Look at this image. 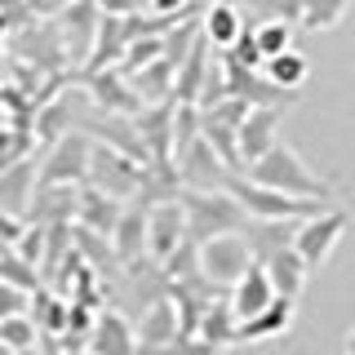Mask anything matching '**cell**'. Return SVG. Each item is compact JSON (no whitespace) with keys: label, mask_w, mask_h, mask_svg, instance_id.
<instances>
[{"label":"cell","mask_w":355,"mask_h":355,"mask_svg":"<svg viewBox=\"0 0 355 355\" xmlns=\"http://www.w3.org/2000/svg\"><path fill=\"white\" fill-rule=\"evenodd\" d=\"M31 5V14H44V18H58L67 5H71V0H27Z\"/></svg>","instance_id":"34"},{"label":"cell","mask_w":355,"mask_h":355,"mask_svg":"<svg viewBox=\"0 0 355 355\" xmlns=\"http://www.w3.org/2000/svg\"><path fill=\"white\" fill-rule=\"evenodd\" d=\"M142 169H147V164L125 155V151H116L111 142H94V155H89V187L111 191L116 200H133L138 187H142Z\"/></svg>","instance_id":"6"},{"label":"cell","mask_w":355,"mask_h":355,"mask_svg":"<svg viewBox=\"0 0 355 355\" xmlns=\"http://www.w3.org/2000/svg\"><path fill=\"white\" fill-rule=\"evenodd\" d=\"M14 253H22V258H27L31 266H40V262H44V227H36V222H27V231L18 236Z\"/></svg>","instance_id":"30"},{"label":"cell","mask_w":355,"mask_h":355,"mask_svg":"<svg viewBox=\"0 0 355 355\" xmlns=\"http://www.w3.org/2000/svg\"><path fill=\"white\" fill-rule=\"evenodd\" d=\"M89 155H94V138H89L85 129H67L40 164V187H58V182L80 187V182H89Z\"/></svg>","instance_id":"7"},{"label":"cell","mask_w":355,"mask_h":355,"mask_svg":"<svg viewBox=\"0 0 355 355\" xmlns=\"http://www.w3.org/2000/svg\"><path fill=\"white\" fill-rule=\"evenodd\" d=\"M266 266V275H271V284H275V293L280 297H302V288H306V280H311V266L297 258V249L288 244V249H280V253H271V258L262 262Z\"/></svg>","instance_id":"22"},{"label":"cell","mask_w":355,"mask_h":355,"mask_svg":"<svg viewBox=\"0 0 355 355\" xmlns=\"http://www.w3.org/2000/svg\"><path fill=\"white\" fill-rule=\"evenodd\" d=\"M76 200H80V187L58 182V187H36L27 209V222L36 227H53V222H76Z\"/></svg>","instance_id":"19"},{"label":"cell","mask_w":355,"mask_h":355,"mask_svg":"<svg viewBox=\"0 0 355 355\" xmlns=\"http://www.w3.org/2000/svg\"><path fill=\"white\" fill-rule=\"evenodd\" d=\"M0 342H5V351H27V347H36V342H40L36 320H31L27 311H22V315L0 320Z\"/></svg>","instance_id":"29"},{"label":"cell","mask_w":355,"mask_h":355,"mask_svg":"<svg viewBox=\"0 0 355 355\" xmlns=\"http://www.w3.org/2000/svg\"><path fill=\"white\" fill-rule=\"evenodd\" d=\"M9 355H40V351H36V347H27V351H9Z\"/></svg>","instance_id":"38"},{"label":"cell","mask_w":355,"mask_h":355,"mask_svg":"<svg viewBox=\"0 0 355 355\" xmlns=\"http://www.w3.org/2000/svg\"><path fill=\"white\" fill-rule=\"evenodd\" d=\"M253 262H258V253H253L244 231H222V236H209L205 244H196V271L205 275V284L214 293L231 288Z\"/></svg>","instance_id":"3"},{"label":"cell","mask_w":355,"mask_h":355,"mask_svg":"<svg viewBox=\"0 0 355 355\" xmlns=\"http://www.w3.org/2000/svg\"><path fill=\"white\" fill-rule=\"evenodd\" d=\"M182 244H187V209H182V196L147 205V258L155 266H164L178 249H182Z\"/></svg>","instance_id":"8"},{"label":"cell","mask_w":355,"mask_h":355,"mask_svg":"<svg viewBox=\"0 0 355 355\" xmlns=\"http://www.w3.org/2000/svg\"><path fill=\"white\" fill-rule=\"evenodd\" d=\"M147 5H151V14H155V18H178L187 5H191V0H147Z\"/></svg>","instance_id":"33"},{"label":"cell","mask_w":355,"mask_h":355,"mask_svg":"<svg viewBox=\"0 0 355 355\" xmlns=\"http://www.w3.org/2000/svg\"><path fill=\"white\" fill-rule=\"evenodd\" d=\"M138 329L125 311H98L89 329V355H138Z\"/></svg>","instance_id":"12"},{"label":"cell","mask_w":355,"mask_h":355,"mask_svg":"<svg viewBox=\"0 0 355 355\" xmlns=\"http://www.w3.org/2000/svg\"><path fill=\"white\" fill-rule=\"evenodd\" d=\"M111 249H116L120 266H138L147 258V205H142V200H129L125 205L116 231H111Z\"/></svg>","instance_id":"15"},{"label":"cell","mask_w":355,"mask_h":355,"mask_svg":"<svg viewBox=\"0 0 355 355\" xmlns=\"http://www.w3.org/2000/svg\"><path fill=\"white\" fill-rule=\"evenodd\" d=\"M138 355H173V347H138Z\"/></svg>","instance_id":"36"},{"label":"cell","mask_w":355,"mask_h":355,"mask_svg":"<svg viewBox=\"0 0 355 355\" xmlns=\"http://www.w3.org/2000/svg\"><path fill=\"white\" fill-rule=\"evenodd\" d=\"M275 129H280V107H249V116H244L240 129H236L244 169H249L253 160H262V155L280 142V138H275Z\"/></svg>","instance_id":"14"},{"label":"cell","mask_w":355,"mask_h":355,"mask_svg":"<svg viewBox=\"0 0 355 355\" xmlns=\"http://www.w3.org/2000/svg\"><path fill=\"white\" fill-rule=\"evenodd\" d=\"M125 205L129 200H116L111 191H98V187H80V200H76V222L89 231H98V236H111L116 231V222L120 214H125Z\"/></svg>","instance_id":"18"},{"label":"cell","mask_w":355,"mask_h":355,"mask_svg":"<svg viewBox=\"0 0 355 355\" xmlns=\"http://www.w3.org/2000/svg\"><path fill=\"white\" fill-rule=\"evenodd\" d=\"M275 297H280V293H275V284H271V275H266L262 262H253L249 271H244L240 280L227 288V302H231V311L240 315V324H244V320H253V315H262V311L271 306Z\"/></svg>","instance_id":"13"},{"label":"cell","mask_w":355,"mask_h":355,"mask_svg":"<svg viewBox=\"0 0 355 355\" xmlns=\"http://www.w3.org/2000/svg\"><path fill=\"white\" fill-rule=\"evenodd\" d=\"M173 164H178L182 187H196V191H222V187L236 178V173L227 169V160H222V155L209 147L205 133H200L196 142H187V147L173 155Z\"/></svg>","instance_id":"10"},{"label":"cell","mask_w":355,"mask_h":355,"mask_svg":"<svg viewBox=\"0 0 355 355\" xmlns=\"http://www.w3.org/2000/svg\"><path fill=\"white\" fill-rule=\"evenodd\" d=\"M342 231H347V214L342 209H320L315 218H306V222H297V231H293V249H297V258H302L311 271H320V266L329 262V253L338 249V240H342Z\"/></svg>","instance_id":"9"},{"label":"cell","mask_w":355,"mask_h":355,"mask_svg":"<svg viewBox=\"0 0 355 355\" xmlns=\"http://www.w3.org/2000/svg\"><path fill=\"white\" fill-rule=\"evenodd\" d=\"M182 209H187V240L191 244H205L209 236H222V231H244L249 227V209H244L227 187H222V191L182 187Z\"/></svg>","instance_id":"2"},{"label":"cell","mask_w":355,"mask_h":355,"mask_svg":"<svg viewBox=\"0 0 355 355\" xmlns=\"http://www.w3.org/2000/svg\"><path fill=\"white\" fill-rule=\"evenodd\" d=\"M293 324V297H275L262 315L244 320L240 324V342H262V338H280V333Z\"/></svg>","instance_id":"26"},{"label":"cell","mask_w":355,"mask_h":355,"mask_svg":"<svg viewBox=\"0 0 355 355\" xmlns=\"http://www.w3.org/2000/svg\"><path fill=\"white\" fill-rule=\"evenodd\" d=\"M227 191L249 209V218H280V222H306L315 218L320 209H329L324 200H302V196H284V191H271V187H258L249 182L244 173H236L227 182Z\"/></svg>","instance_id":"4"},{"label":"cell","mask_w":355,"mask_h":355,"mask_svg":"<svg viewBox=\"0 0 355 355\" xmlns=\"http://www.w3.org/2000/svg\"><path fill=\"white\" fill-rule=\"evenodd\" d=\"M173 355H218V347H209V342H200V338H178Z\"/></svg>","instance_id":"32"},{"label":"cell","mask_w":355,"mask_h":355,"mask_svg":"<svg viewBox=\"0 0 355 355\" xmlns=\"http://www.w3.org/2000/svg\"><path fill=\"white\" fill-rule=\"evenodd\" d=\"M27 315L36 320V329H40V333L58 338V333H67V324H71V297L49 293V288H36V293H31Z\"/></svg>","instance_id":"24"},{"label":"cell","mask_w":355,"mask_h":355,"mask_svg":"<svg viewBox=\"0 0 355 355\" xmlns=\"http://www.w3.org/2000/svg\"><path fill=\"white\" fill-rule=\"evenodd\" d=\"M351 0H297V27L306 31H329L347 18Z\"/></svg>","instance_id":"27"},{"label":"cell","mask_w":355,"mask_h":355,"mask_svg":"<svg viewBox=\"0 0 355 355\" xmlns=\"http://www.w3.org/2000/svg\"><path fill=\"white\" fill-rule=\"evenodd\" d=\"M62 355H89V351H62Z\"/></svg>","instance_id":"39"},{"label":"cell","mask_w":355,"mask_h":355,"mask_svg":"<svg viewBox=\"0 0 355 355\" xmlns=\"http://www.w3.org/2000/svg\"><path fill=\"white\" fill-rule=\"evenodd\" d=\"M244 178H249V182H258V187H271V191H284V196L324 200V205H329V196H333L329 182L311 173V164L293 147H288V142H275L262 160H253L249 169H244Z\"/></svg>","instance_id":"1"},{"label":"cell","mask_w":355,"mask_h":355,"mask_svg":"<svg viewBox=\"0 0 355 355\" xmlns=\"http://www.w3.org/2000/svg\"><path fill=\"white\" fill-rule=\"evenodd\" d=\"M98 5H103V14H129L138 0H98Z\"/></svg>","instance_id":"35"},{"label":"cell","mask_w":355,"mask_h":355,"mask_svg":"<svg viewBox=\"0 0 355 355\" xmlns=\"http://www.w3.org/2000/svg\"><path fill=\"white\" fill-rule=\"evenodd\" d=\"M347 355H355V329L347 333Z\"/></svg>","instance_id":"37"},{"label":"cell","mask_w":355,"mask_h":355,"mask_svg":"<svg viewBox=\"0 0 355 355\" xmlns=\"http://www.w3.org/2000/svg\"><path fill=\"white\" fill-rule=\"evenodd\" d=\"M98 27H103V5L98 0H71L58 18H53V31H58V49L67 62H76L85 71V62L94 58L98 44Z\"/></svg>","instance_id":"5"},{"label":"cell","mask_w":355,"mask_h":355,"mask_svg":"<svg viewBox=\"0 0 355 355\" xmlns=\"http://www.w3.org/2000/svg\"><path fill=\"white\" fill-rule=\"evenodd\" d=\"M133 329H138L142 347H173V342L182 338L178 302H173V297H155V302H147V306H142V320Z\"/></svg>","instance_id":"16"},{"label":"cell","mask_w":355,"mask_h":355,"mask_svg":"<svg viewBox=\"0 0 355 355\" xmlns=\"http://www.w3.org/2000/svg\"><path fill=\"white\" fill-rule=\"evenodd\" d=\"M27 306H31V293H27V288H18V284L0 280V320H9V315H22Z\"/></svg>","instance_id":"31"},{"label":"cell","mask_w":355,"mask_h":355,"mask_svg":"<svg viewBox=\"0 0 355 355\" xmlns=\"http://www.w3.org/2000/svg\"><path fill=\"white\" fill-rule=\"evenodd\" d=\"M293 231L297 222H280V218H249V227H244V236H249L253 253H258V262H266L271 253H280L293 244Z\"/></svg>","instance_id":"23"},{"label":"cell","mask_w":355,"mask_h":355,"mask_svg":"<svg viewBox=\"0 0 355 355\" xmlns=\"http://www.w3.org/2000/svg\"><path fill=\"white\" fill-rule=\"evenodd\" d=\"M262 76H266V80H271L275 89L293 94V89H302V85H306L311 62H306V53H302V49H284V53H275V58H266V62H262Z\"/></svg>","instance_id":"25"},{"label":"cell","mask_w":355,"mask_h":355,"mask_svg":"<svg viewBox=\"0 0 355 355\" xmlns=\"http://www.w3.org/2000/svg\"><path fill=\"white\" fill-rule=\"evenodd\" d=\"M0 5H5V0H0Z\"/></svg>","instance_id":"40"},{"label":"cell","mask_w":355,"mask_h":355,"mask_svg":"<svg viewBox=\"0 0 355 355\" xmlns=\"http://www.w3.org/2000/svg\"><path fill=\"white\" fill-rule=\"evenodd\" d=\"M89 103H94L98 111H111V116H138L142 98L138 89H133V80H125V76H116V67H103V71H89Z\"/></svg>","instance_id":"11"},{"label":"cell","mask_w":355,"mask_h":355,"mask_svg":"<svg viewBox=\"0 0 355 355\" xmlns=\"http://www.w3.org/2000/svg\"><path fill=\"white\" fill-rule=\"evenodd\" d=\"M196 338L200 342H209V347H231V342H240V315L231 311L227 297H209L205 311H200V329H196Z\"/></svg>","instance_id":"21"},{"label":"cell","mask_w":355,"mask_h":355,"mask_svg":"<svg viewBox=\"0 0 355 355\" xmlns=\"http://www.w3.org/2000/svg\"><path fill=\"white\" fill-rule=\"evenodd\" d=\"M209 5H214V0H209Z\"/></svg>","instance_id":"41"},{"label":"cell","mask_w":355,"mask_h":355,"mask_svg":"<svg viewBox=\"0 0 355 355\" xmlns=\"http://www.w3.org/2000/svg\"><path fill=\"white\" fill-rule=\"evenodd\" d=\"M293 27L297 22H288V18H271V22H258V27H253L262 62L275 58V53H284V49H293Z\"/></svg>","instance_id":"28"},{"label":"cell","mask_w":355,"mask_h":355,"mask_svg":"<svg viewBox=\"0 0 355 355\" xmlns=\"http://www.w3.org/2000/svg\"><path fill=\"white\" fill-rule=\"evenodd\" d=\"M244 27H249V18H244V9L236 5V0H214V5L205 9V22H200L205 40L214 44L218 53L236 49V40L244 36Z\"/></svg>","instance_id":"17"},{"label":"cell","mask_w":355,"mask_h":355,"mask_svg":"<svg viewBox=\"0 0 355 355\" xmlns=\"http://www.w3.org/2000/svg\"><path fill=\"white\" fill-rule=\"evenodd\" d=\"M36 187H40L36 160H18L9 173H0V209H5V214H14V218H27Z\"/></svg>","instance_id":"20"}]
</instances>
